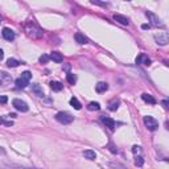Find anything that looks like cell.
<instances>
[{
    "instance_id": "18",
    "label": "cell",
    "mask_w": 169,
    "mask_h": 169,
    "mask_svg": "<svg viewBox=\"0 0 169 169\" xmlns=\"http://www.w3.org/2000/svg\"><path fill=\"white\" fill-rule=\"evenodd\" d=\"M15 85H16V89H25L26 85H28V81H25V79H23V78H17Z\"/></svg>"
},
{
    "instance_id": "6",
    "label": "cell",
    "mask_w": 169,
    "mask_h": 169,
    "mask_svg": "<svg viewBox=\"0 0 169 169\" xmlns=\"http://www.w3.org/2000/svg\"><path fill=\"white\" fill-rule=\"evenodd\" d=\"M145 16H147L148 19H149L151 24L153 25V26H158V25H163V23H161L160 17H158L157 15H155L153 12H151V11H147V12H145Z\"/></svg>"
},
{
    "instance_id": "24",
    "label": "cell",
    "mask_w": 169,
    "mask_h": 169,
    "mask_svg": "<svg viewBox=\"0 0 169 169\" xmlns=\"http://www.w3.org/2000/svg\"><path fill=\"white\" fill-rule=\"evenodd\" d=\"M19 65H20V62L15 58H9L8 61H7V66H8V68H16V66H19Z\"/></svg>"
},
{
    "instance_id": "5",
    "label": "cell",
    "mask_w": 169,
    "mask_h": 169,
    "mask_svg": "<svg viewBox=\"0 0 169 169\" xmlns=\"http://www.w3.org/2000/svg\"><path fill=\"white\" fill-rule=\"evenodd\" d=\"M12 104H13V107H15V108H16V110H17V111H21V112H26V111L29 110L28 104H26L24 101H21V99H13Z\"/></svg>"
},
{
    "instance_id": "12",
    "label": "cell",
    "mask_w": 169,
    "mask_h": 169,
    "mask_svg": "<svg viewBox=\"0 0 169 169\" xmlns=\"http://www.w3.org/2000/svg\"><path fill=\"white\" fill-rule=\"evenodd\" d=\"M49 58L53 59L54 62H57V64H61V62L64 61V57H62V54H61V53H58V52H52L50 56H49Z\"/></svg>"
},
{
    "instance_id": "27",
    "label": "cell",
    "mask_w": 169,
    "mask_h": 169,
    "mask_svg": "<svg viewBox=\"0 0 169 169\" xmlns=\"http://www.w3.org/2000/svg\"><path fill=\"white\" fill-rule=\"evenodd\" d=\"M0 124H4L5 127H12V125H13V122H11V120L7 122V120H4L3 118H0Z\"/></svg>"
},
{
    "instance_id": "2",
    "label": "cell",
    "mask_w": 169,
    "mask_h": 169,
    "mask_svg": "<svg viewBox=\"0 0 169 169\" xmlns=\"http://www.w3.org/2000/svg\"><path fill=\"white\" fill-rule=\"evenodd\" d=\"M56 120L59 122L61 124H70L73 120H74V118L71 116L69 112H57L56 114Z\"/></svg>"
},
{
    "instance_id": "28",
    "label": "cell",
    "mask_w": 169,
    "mask_h": 169,
    "mask_svg": "<svg viewBox=\"0 0 169 169\" xmlns=\"http://www.w3.org/2000/svg\"><path fill=\"white\" fill-rule=\"evenodd\" d=\"M49 56H46V54H42L41 57H40V62H41V64H46V62L49 61Z\"/></svg>"
},
{
    "instance_id": "35",
    "label": "cell",
    "mask_w": 169,
    "mask_h": 169,
    "mask_svg": "<svg viewBox=\"0 0 169 169\" xmlns=\"http://www.w3.org/2000/svg\"><path fill=\"white\" fill-rule=\"evenodd\" d=\"M8 116H9V118H13V119H15V118H16V114H9Z\"/></svg>"
},
{
    "instance_id": "10",
    "label": "cell",
    "mask_w": 169,
    "mask_h": 169,
    "mask_svg": "<svg viewBox=\"0 0 169 169\" xmlns=\"http://www.w3.org/2000/svg\"><path fill=\"white\" fill-rule=\"evenodd\" d=\"M2 35H3V37H4L7 41H13V40H15V32H13L12 29H9V28L3 29Z\"/></svg>"
},
{
    "instance_id": "31",
    "label": "cell",
    "mask_w": 169,
    "mask_h": 169,
    "mask_svg": "<svg viewBox=\"0 0 169 169\" xmlns=\"http://www.w3.org/2000/svg\"><path fill=\"white\" fill-rule=\"evenodd\" d=\"M7 102H8V98H7L5 95H2V97H0V104H5Z\"/></svg>"
},
{
    "instance_id": "17",
    "label": "cell",
    "mask_w": 169,
    "mask_h": 169,
    "mask_svg": "<svg viewBox=\"0 0 169 169\" xmlns=\"http://www.w3.org/2000/svg\"><path fill=\"white\" fill-rule=\"evenodd\" d=\"M83 156H85V158H87V160H95V158H97V153L91 149H86L83 152Z\"/></svg>"
},
{
    "instance_id": "8",
    "label": "cell",
    "mask_w": 169,
    "mask_h": 169,
    "mask_svg": "<svg viewBox=\"0 0 169 169\" xmlns=\"http://www.w3.org/2000/svg\"><path fill=\"white\" fill-rule=\"evenodd\" d=\"M101 120L103 122V123L106 124V127H108L110 130L112 131V130H115V127H116V122L112 118H108V116H101Z\"/></svg>"
},
{
    "instance_id": "32",
    "label": "cell",
    "mask_w": 169,
    "mask_h": 169,
    "mask_svg": "<svg viewBox=\"0 0 169 169\" xmlns=\"http://www.w3.org/2000/svg\"><path fill=\"white\" fill-rule=\"evenodd\" d=\"M168 103H169L168 99H164V101H163V106H164V108H168Z\"/></svg>"
},
{
    "instance_id": "26",
    "label": "cell",
    "mask_w": 169,
    "mask_h": 169,
    "mask_svg": "<svg viewBox=\"0 0 169 169\" xmlns=\"http://www.w3.org/2000/svg\"><path fill=\"white\" fill-rule=\"evenodd\" d=\"M20 78H23V79H25V81H31V78H32V73L31 71H24V73H21V77Z\"/></svg>"
},
{
    "instance_id": "36",
    "label": "cell",
    "mask_w": 169,
    "mask_h": 169,
    "mask_svg": "<svg viewBox=\"0 0 169 169\" xmlns=\"http://www.w3.org/2000/svg\"><path fill=\"white\" fill-rule=\"evenodd\" d=\"M0 21H2V17H0Z\"/></svg>"
},
{
    "instance_id": "25",
    "label": "cell",
    "mask_w": 169,
    "mask_h": 169,
    "mask_svg": "<svg viewBox=\"0 0 169 169\" xmlns=\"http://www.w3.org/2000/svg\"><path fill=\"white\" fill-rule=\"evenodd\" d=\"M135 165H136V167H143L144 165V158H143V156H140V155H139V156H136L135 157Z\"/></svg>"
},
{
    "instance_id": "20",
    "label": "cell",
    "mask_w": 169,
    "mask_h": 169,
    "mask_svg": "<svg viewBox=\"0 0 169 169\" xmlns=\"http://www.w3.org/2000/svg\"><path fill=\"white\" fill-rule=\"evenodd\" d=\"M70 106H71V107H74L75 110H81V108H82V104L79 103V101L75 97H73L70 99Z\"/></svg>"
},
{
    "instance_id": "11",
    "label": "cell",
    "mask_w": 169,
    "mask_h": 169,
    "mask_svg": "<svg viewBox=\"0 0 169 169\" xmlns=\"http://www.w3.org/2000/svg\"><path fill=\"white\" fill-rule=\"evenodd\" d=\"M114 20L118 23H120L122 25H128L130 24V20H128V17H125V16L123 15H119V13H115L114 15Z\"/></svg>"
},
{
    "instance_id": "33",
    "label": "cell",
    "mask_w": 169,
    "mask_h": 169,
    "mask_svg": "<svg viewBox=\"0 0 169 169\" xmlns=\"http://www.w3.org/2000/svg\"><path fill=\"white\" fill-rule=\"evenodd\" d=\"M141 28H143V29H149L151 25L149 24H143V25H141Z\"/></svg>"
},
{
    "instance_id": "29",
    "label": "cell",
    "mask_w": 169,
    "mask_h": 169,
    "mask_svg": "<svg viewBox=\"0 0 169 169\" xmlns=\"http://www.w3.org/2000/svg\"><path fill=\"white\" fill-rule=\"evenodd\" d=\"M132 152H134L135 155H136V153H141V147H140V145H134V147H132Z\"/></svg>"
},
{
    "instance_id": "7",
    "label": "cell",
    "mask_w": 169,
    "mask_h": 169,
    "mask_svg": "<svg viewBox=\"0 0 169 169\" xmlns=\"http://www.w3.org/2000/svg\"><path fill=\"white\" fill-rule=\"evenodd\" d=\"M11 82H12V77L8 74V73L0 71V85L7 87L8 85H11Z\"/></svg>"
},
{
    "instance_id": "9",
    "label": "cell",
    "mask_w": 169,
    "mask_h": 169,
    "mask_svg": "<svg viewBox=\"0 0 169 169\" xmlns=\"http://www.w3.org/2000/svg\"><path fill=\"white\" fill-rule=\"evenodd\" d=\"M136 64L137 65H144V66H149L151 65V59L148 58V56H145L144 53L139 54L136 57Z\"/></svg>"
},
{
    "instance_id": "30",
    "label": "cell",
    "mask_w": 169,
    "mask_h": 169,
    "mask_svg": "<svg viewBox=\"0 0 169 169\" xmlns=\"http://www.w3.org/2000/svg\"><path fill=\"white\" fill-rule=\"evenodd\" d=\"M91 4H97V5H102V7H107L108 4H107V3H101V2H97V0H92V2H91Z\"/></svg>"
},
{
    "instance_id": "4",
    "label": "cell",
    "mask_w": 169,
    "mask_h": 169,
    "mask_svg": "<svg viewBox=\"0 0 169 169\" xmlns=\"http://www.w3.org/2000/svg\"><path fill=\"white\" fill-rule=\"evenodd\" d=\"M155 40H156V42L158 45L165 46L168 44V41H169L168 32H158V33H156V35H155Z\"/></svg>"
},
{
    "instance_id": "19",
    "label": "cell",
    "mask_w": 169,
    "mask_h": 169,
    "mask_svg": "<svg viewBox=\"0 0 169 169\" xmlns=\"http://www.w3.org/2000/svg\"><path fill=\"white\" fill-rule=\"evenodd\" d=\"M62 87H64V85H62L61 82H58V81L50 82V89H52L53 91H61Z\"/></svg>"
},
{
    "instance_id": "1",
    "label": "cell",
    "mask_w": 169,
    "mask_h": 169,
    "mask_svg": "<svg viewBox=\"0 0 169 169\" xmlns=\"http://www.w3.org/2000/svg\"><path fill=\"white\" fill-rule=\"evenodd\" d=\"M25 32H26V35L32 38H40L42 36V31L40 28H37L35 24H32V23L25 25Z\"/></svg>"
},
{
    "instance_id": "23",
    "label": "cell",
    "mask_w": 169,
    "mask_h": 169,
    "mask_svg": "<svg viewBox=\"0 0 169 169\" xmlns=\"http://www.w3.org/2000/svg\"><path fill=\"white\" fill-rule=\"evenodd\" d=\"M66 81H68L70 85H75V82H77V77H75V74H73V73H68V75H66Z\"/></svg>"
},
{
    "instance_id": "14",
    "label": "cell",
    "mask_w": 169,
    "mask_h": 169,
    "mask_svg": "<svg viewBox=\"0 0 169 169\" xmlns=\"http://www.w3.org/2000/svg\"><path fill=\"white\" fill-rule=\"evenodd\" d=\"M32 91L35 92L37 97H40V98H42L44 97V91H42V87L40 86L38 83H35V85H32Z\"/></svg>"
},
{
    "instance_id": "22",
    "label": "cell",
    "mask_w": 169,
    "mask_h": 169,
    "mask_svg": "<svg viewBox=\"0 0 169 169\" xmlns=\"http://www.w3.org/2000/svg\"><path fill=\"white\" fill-rule=\"evenodd\" d=\"M119 103H120V102L116 101V99H114V101L110 102V104H108V110L110 111H116L119 108Z\"/></svg>"
},
{
    "instance_id": "34",
    "label": "cell",
    "mask_w": 169,
    "mask_h": 169,
    "mask_svg": "<svg viewBox=\"0 0 169 169\" xmlns=\"http://www.w3.org/2000/svg\"><path fill=\"white\" fill-rule=\"evenodd\" d=\"M3 57H4V53H3V50H2V49H0V61H2V59H3Z\"/></svg>"
},
{
    "instance_id": "15",
    "label": "cell",
    "mask_w": 169,
    "mask_h": 169,
    "mask_svg": "<svg viewBox=\"0 0 169 169\" xmlns=\"http://www.w3.org/2000/svg\"><path fill=\"white\" fill-rule=\"evenodd\" d=\"M74 38H75V41H77L78 44H81V45H85V44H87V42H89V40L86 38L82 33H75Z\"/></svg>"
},
{
    "instance_id": "16",
    "label": "cell",
    "mask_w": 169,
    "mask_h": 169,
    "mask_svg": "<svg viewBox=\"0 0 169 169\" xmlns=\"http://www.w3.org/2000/svg\"><path fill=\"white\" fill-rule=\"evenodd\" d=\"M141 99H143L144 102H147V103L149 104H156V99H155L152 95L147 94V92H144V94H141Z\"/></svg>"
},
{
    "instance_id": "3",
    "label": "cell",
    "mask_w": 169,
    "mask_h": 169,
    "mask_svg": "<svg viewBox=\"0 0 169 169\" xmlns=\"http://www.w3.org/2000/svg\"><path fill=\"white\" fill-rule=\"evenodd\" d=\"M144 124L148 128V131H156L158 128V122L153 116H149V115L144 116Z\"/></svg>"
},
{
    "instance_id": "13",
    "label": "cell",
    "mask_w": 169,
    "mask_h": 169,
    "mask_svg": "<svg viewBox=\"0 0 169 169\" xmlns=\"http://www.w3.org/2000/svg\"><path fill=\"white\" fill-rule=\"evenodd\" d=\"M95 90H97V92H99V94H102V92L108 90V85L106 83V82H98V83L95 85Z\"/></svg>"
},
{
    "instance_id": "21",
    "label": "cell",
    "mask_w": 169,
    "mask_h": 169,
    "mask_svg": "<svg viewBox=\"0 0 169 169\" xmlns=\"http://www.w3.org/2000/svg\"><path fill=\"white\" fill-rule=\"evenodd\" d=\"M87 108L90 111H98V110H101V104H99L98 102H90L87 106Z\"/></svg>"
}]
</instances>
